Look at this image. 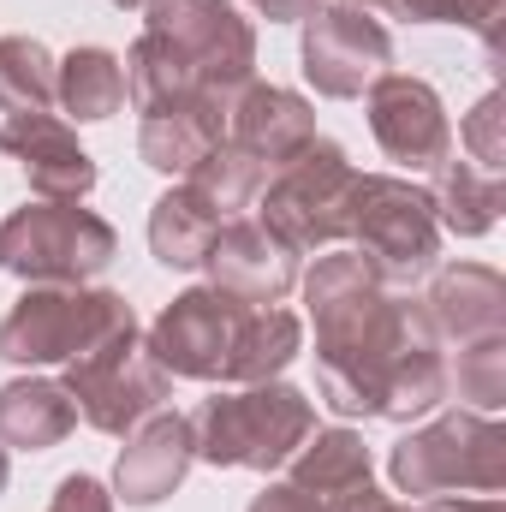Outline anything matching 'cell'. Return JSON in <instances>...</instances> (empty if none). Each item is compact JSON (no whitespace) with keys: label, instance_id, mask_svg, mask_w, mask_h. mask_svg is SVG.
I'll return each mask as SVG.
<instances>
[{"label":"cell","instance_id":"15","mask_svg":"<svg viewBox=\"0 0 506 512\" xmlns=\"http://www.w3.org/2000/svg\"><path fill=\"white\" fill-rule=\"evenodd\" d=\"M191 459H197L191 417H149V423L131 435V447L120 453V495H126V507H155V501H167V495L185 483Z\"/></svg>","mask_w":506,"mask_h":512},{"label":"cell","instance_id":"20","mask_svg":"<svg viewBox=\"0 0 506 512\" xmlns=\"http://www.w3.org/2000/svg\"><path fill=\"white\" fill-rule=\"evenodd\" d=\"M292 358H298V316L274 310V304H251L245 322H239V334H233L221 382L256 387V382H268V376H280Z\"/></svg>","mask_w":506,"mask_h":512},{"label":"cell","instance_id":"32","mask_svg":"<svg viewBox=\"0 0 506 512\" xmlns=\"http://www.w3.org/2000/svg\"><path fill=\"white\" fill-rule=\"evenodd\" d=\"M114 6H149V0H114Z\"/></svg>","mask_w":506,"mask_h":512},{"label":"cell","instance_id":"9","mask_svg":"<svg viewBox=\"0 0 506 512\" xmlns=\"http://www.w3.org/2000/svg\"><path fill=\"white\" fill-rule=\"evenodd\" d=\"M251 304L227 298L221 286H203V292H185L161 310L155 334H149V358L173 376H191V382H221L227 370V352H233V334L245 322Z\"/></svg>","mask_w":506,"mask_h":512},{"label":"cell","instance_id":"4","mask_svg":"<svg viewBox=\"0 0 506 512\" xmlns=\"http://www.w3.org/2000/svg\"><path fill=\"white\" fill-rule=\"evenodd\" d=\"M352 191H358V167L334 149V143H310L304 155H292L274 185L262 191V227L286 245V251H310V245H334L352 221Z\"/></svg>","mask_w":506,"mask_h":512},{"label":"cell","instance_id":"17","mask_svg":"<svg viewBox=\"0 0 506 512\" xmlns=\"http://www.w3.org/2000/svg\"><path fill=\"white\" fill-rule=\"evenodd\" d=\"M435 334L459 340V346H483L501 340V280L489 268H459L429 292V316Z\"/></svg>","mask_w":506,"mask_h":512},{"label":"cell","instance_id":"14","mask_svg":"<svg viewBox=\"0 0 506 512\" xmlns=\"http://www.w3.org/2000/svg\"><path fill=\"white\" fill-rule=\"evenodd\" d=\"M0 149L18 155L30 191H42L48 203H78L84 191H96V161L78 149V137L48 120V114H12L0 126Z\"/></svg>","mask_w":506,"mask_h":512},{"label":"cell","instance_id":"21","mask_svg":"<svg viewBox=\"0 0 506 512\" xmlns=\"http://www.w3.org/2000/svg\"><path fill=\"white\" fill-rule=\"evenodd\" d=\"M215 239H221V209H215L197 185L167 191V197L155 203V215H149V245H155V256H161L167 268H197Z\"/></svg>","mask_w":506,"mask_h":512},{"label":"cell","instance_id":"2","mask_svg":"<svg viewBox=\"0 0 506 512\" xmlns=\"http://www.w3.org/2000/svg\"><path fill=\"white\" fill-rule=\"evenodd\" d=\"M120 251L114 227L78 203H30L0 221V268L36 286H78Z\"/></svg>","mask_w":506,"mask_h":512},{"label":"cell","instance_id":"5","mask_svg":"<svg viewBox=\"0 0 506 512\" xmlns=\"http://www.w3.org/2000/svg\"><path fill=\"white\" fill-rule=\"evenodd\" d=\"M346 233L364 245V268L387 280V286H405L417 280L435 251H441V221H435V203L429 191H411L399 179H364L358 173V191H352V221Z\"/></svg>","mask_w":506,"mask_h":512},{"label":"cell","instance_id":"28","mask_svg":"<svg viewBox=\"0 0 506 512\" xmlns=\"http://www.w3.org/2000/svg\"><path fill=\"white\" fill-rule=\"evenodd\" d=\"M48 512H114V501L102 495L96 477H66V483L54 489V507Z\"/></svg>","mask_w":506,"mask_h":512},{"label":"cell","instance_id":"25","mask_svg":"<svg viewBox=\"0 0 506 512\" xmlns=\"http://www.w3.org/2000/svg\"><path fill=\"white\" fill-rule=\"evenodd\" d=\"M0 108L6 114H48L54 108V60L36 36L0 42Z\"/></svg>","mask_w":506,"mask_h":512},{"label":"cell","instance_id":"16","mask_svg":"<svg viewBox=\"0 0 506 512\" xmlns=\"http://www.w3.org/2000/svg\"><path fill=\"white\" fill-rule=\"evenodd\" d=\"M221 143H227V102L221 96H191L179 108L143 114V131H137L143 161L161 173H197Z\"/></svg>","mask_w":506,"mask_h":512},{"label":"cell","instance_id":"7","mask_svg":"<svg viewBox=\"0 0 506 512\" xmlns=\"http://www.w3.org/2000/svg\"><path fill=\"white\" fill-rule=\"evenodd\" d=\"M393 477L405 495H495L506 477L501 429L483 417H447L393 447Z\"/></svg>","mask_w":506,"mask_h":512},{"label":"cell","instance_id":"30","mask_svg":"<svg viewBox=\"0 0 506 512\" xmlns=\"http://www.w3.org/2000/svg\"><path fill=\"white\" fill-rule=\"evenodd\" d=\"M251 6L268 18V24H298V18L322 12V0H251Z\"/></svg>","mask_w":506,"mask_h":512},{"label":"cell","instance_id":"26","mask_svg":"<svg viewBox=\"0 0 506 512\" xmlns=\"http://www.w3.org/2000/svg\"><path fill=\"white\" fill-rule=\"evenodd\" d=\"M393 12L417 18V24H495L501 0H393Z\"/></svg>","mask_w":506,"mask_h":512},{"label":"cell","instance_id":"22","mask_svg":"<svg viewBox=\"0 0 506 512\" xmlns=\"http://www.w3.org/2000/svg\"><path fill=\"white\" fill-rule=\"evenodd\" d=\"M292 459H298V465H292V483H298L304 495H316L322 507H334V501L370 489V453H364V441H358L352 429H328V435L304 441V453H292Z\"/></svg>","mask_w":506,"mask_h":512},{"label":"cell","instance_id":"24","mask_svg":"<svg viewBox=\"0 0 506 512\" xmlns=\"http://www.w3.org/2000/svg\"><path fill=\"white\" fill-rule=\"evenodd\" d=\"M429 203L441 209L435 221H447L453 233H489L495 227V209H501V185H495V173H483L471 161H447Z\"/></svg>","mask_w":506,"mask_h":512},{"label":"cell","instance_id":"1","mask_svg":"<svg viewBox=\"0 0 506 512\" xmlns=\"http://www.w3.org/2000/svg\"><path fill=\"white\" fill-rule=\"evenodd\" d=\"M316 429V411L304 393L292 387H268L256 382L245 393H221V399H203L197 417H191V435H197V459L209 465H251V471H274L286 465Z\"/></svg>","mask_w":506,"mask_h":512},{"label":"cell","instance_id":"19","mask_svg":"<svg viewBox=\"0 0 506 512\" xmlns=\"http://www.w3.org/2000/svg\"><path fill=\"white\" fill-rule=\"evenodd\" d=\"M78 429V405L72 393L54 382H6L0 387V441L6 447H54Z\"/></svg>","mask_w":506,"mask_h":512},{"label":"cell","instance_id":"18","mask_svg":"<svg viewBox=\"0 0 506 512\" xmlns=\"http://www.w3.org/2000/svg\"><path fill=\"white\" fill-rule=\"evenodd\" d=\"M191 96H209L203 78L191 72V60H185L167 36L143 30L137 48L126 54V102L137 114H161V108H179V102H191Z\"/></svg>","mask_w":506,"mask_h":512},{"label":"cell","instance_id":"6","mask_svg":"<svg viewBox=\"0 0 506 512\" xmlns=\"http://www.w3.org/2000/svg\"><path fill=\"white\" fill-rule=\"evenodd\" d=\"M66 393L90 429L126 435L167 399V370L149 358V346H137V322H131L66 364Z\"/></svg>","mask_w":506,"mask_h":512},{"label":"cell","instance_id":"11","mask_svg":"<svg viewBox=\"0 0 506 512\" xmlns=\"http://www.w3.org/2000/svg\"><path fill=\"white\" fill-rule=\"evenodd\" d=\"M370 126H376L387 161H399V167H441L447 161V114L423 78L381 72L370 84Z\"/></svg>","mask_w":506,"mask_h":512},{"label":"cell","instance_id":"3","mask_svg":"<svg viewBox=\"0 0 506 512\" xmlns=\"http://www.w3.org/2000/svg\"><path fill=\"white\" fill-rule=\"evenodd\" d=\"M131 304L120 292H84V286H36L12 304L0 322V358L6 364H72L108 334L131 328Z\"/></svg>","mask_w":506,"mask_h":512},{"label":"cell","instance_id":"27","mask_svg":"<svg viewBox=\"0 0 506 512\" xmlns=\"http://www.w3.org/2000/svg\"><path fill=\"white\" fill-rule=\"evenodd\" d=\"M495 120H501V96H489L477 114H471V126H465V137H471V149H477V167L483 173H501V143H495Z\"/></svg>","mask_w":506,"mask_h":512},{"label":"cell","instance_id":"33","mask_svg":"<svg viewBox=\"0 0 506 512\" xmlns=\"http://www.w3.org/2000/svg\"><path fill=\"white\" fill-rule=\"evenodd\" d=\"M364 6H393V0H364Z\"/></svg>","mask_w":506,"mask_h":512},{"label":"cell","instance_id":"13","mask_svg":"<svg viewBox=\"0 0 506 512\" xmlns=\"http://www.w3.org/2000/svg\"><path fill=\"white\" fill-rule=\"evenodd\" d=\"M209 274L227 298L239 304H280L298 280V251H286L262 221H233L221 227V239L209 245Z\"/></svg>","mask_w":506,"mask_h":512},{"label":"cell","instance_id":"29","mask_svg":"<svg viewBox=\"0 0 506 512\" xmlns=\"http://www.w3.org/2000/svg\"><path fill=\"white\" fill-rule=\"evenodd\" d=\"M251 512H328V507H322L316 495H304L298 483H280V489H268Z\"/></svg>","mask_w":506,"mask_h":512},{"label":"cell","instance_id":"12","mask_svg":"<svg viewBox=\"0 0 506 512\" xmlns=\"http://www.w3.org/2000/svg\"><path fill=\"white\" fill-rule=\"evenodd\" d=\"M227 143L239 155H251L262 173H280L292 155H304L316 143L310 102L292 90H274V84H245L227 102Z\"/></svg>","mask_w":506,"mask_h":512},{"label":"cell","instance_id":"8","mask_svg":"<svg viewBox=\"0 0 506 512\" xmlns=\"http://www.w3.org/2000/svg\"><path fill=\"white\" fill-rule=\"evenodd\" d=\"M149 30L167 36L191 60V72L203 78L209 96L233 102L251 84L256 36L227 0H149Z\"/></svg>","mask_w":506,"mask_h":512},{"label":"cell","instance_id":"31","mask_svg":"<svg viewBox=\"0 0 506 512\" xmlns=\"http://www.w3.org/2000/svg\"><path fill=\"white\" fill-rule=\"evenodd\" d=\"M0 489H6V453H0Z\"/></svg>","mask_w":506,"mask_h":512},{"label":"cell","instance_id":"23","mask_svg":"<svg viewBox=\"0 0 506 512\" xmlns=\"http://www.w3.org/2000/svg\"><path fill=\"white\" fill-rule=\"evenodd\" d=\"M54 102L72 120H108L126 108V66L108 48L66 54V66H54Z\"/></svg>","mask_w":506,"mask_h":512},{"label":"cell","instance_id":"10","mask_svg":"<svg viewBox=\"0 0 506 512\" xmlns=\"http://www.w3.org/2000/svg\"><path fill=\"white\" fill-rule=\"evenodd\" d=\"M393 60V36L381 30L370 12L358 6H328V12H310V30H304V72L322 96L346 102V96H364L387 72Z\"/></svg>","mask_w":506,"mask_h":512}]
</instances>
